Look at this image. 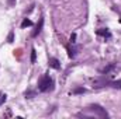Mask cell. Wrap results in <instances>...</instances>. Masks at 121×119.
Wrapping results in <instances>:
<instances>
[{
	"mask_svg": "<svg viewBox=\"0 0 121 119\" xmlns=\"http://www.w3.org/2000/svg\"><path fill=\"white\" fill-rule=\"evenodd\" d=\"M54 81H52V79L48 76V74H44L41 79H39V81H38V90L41 91V92H47V91H49V90H52L54 87Z\"/></svg>",
	"mask_w": 121,
	"mask_h": 119,
	"instance_id": "1",
	"label": "cell"
},
{
	"mask_svg": "<svg viewBox=\"0 0 121 119\" xmlns=\"http://www.w3.org/2000/svg\"><path fill=\"white\" fill-rule=\"evenodd\" d=\"M89 111L91 112H94L97 116H100V118H108V114H107V111L103 108V107H100L99 104H91L89 105V108H87Z\"/></svg>",
	"mask_w": 121,
	"mask_h": 119,
	"instance_id": "2",
	"label": "cell"
},
{
	"mask_svg": "<svg viewBox=\"0 0 121 119\" xmlns=\"http://www.w3.org/2000/svg\"><path fill=\"white\" fill-rule=\"evenodd\" d=\"M42 27H44V18L41 17V18H39V21H38V24H37V27H35V30L31 32V36H32V38L38 36V35H39V32L42 31Z\"/></svg>",
	"mask_w": 121,
	"mask_h": 119,
	"instance_id": "3",
	"label": "cell"
},
{
	"mask_svg": "<svg viewBox=\"0 0 121 119\" xmlns=\"http://www.w3.org/2000/svg\"><path fill=\"white\" fill-rule=\"evenodd\" d=\"M48 64H49V67H52V69H55V70H59V69H60L59 60L55 59V58H49V60H48Z\"/></svg>",
	"mask_w": 121,
	"mask_h": 119,
	"instance_id": "4",
	"label": "cell"
},
{
	"mask_svg": "<svg viewBox=\"0 0 121 119\" xmlns=\"http://www.w3.org/2000/svg\"><path fill=\"white\" fill-rule=\"evenodd\" d=\"M97 35H101V36H104V38H111V32L107 30V28H100V30H97Z\"/></svg>",
	"mask_w": 121,
	"mask_h": 119,
	"instance_id": "5",
	"label": "cell"
},
{
	"mask_svg": "<svg viewBox=\"0 0 121 119\" xmlns=\"http://www.w3.org/2000/svg\"><path fill=\"white\" fill-rule=\"evenodd\" d=\"M114 67H116V64H114V63H110L108 66H106V67H103V69H101L100 71H101L103 74H108V73H110V71H111V70H113Z\"/></svg>",
	"mask_w": 121,
	"mask_h": 119,
	"instance_id": "6",
	"label": "cell"
},
{
	"mask_svg": "<svg viewBox=\"0 0 121 119\" xmlns=\"http://www.w3.org/2000/svg\"><path fill=\"white\" fill-rule=\"evenodd\" d=\"M73 45H75V44H72V46L69 45V46L66 48L68 52H69V56H70V58H75V56H76V48H75Z\"/></svg>",
	"mask_w": 121,
	"mask_h": 119,
	"instance_id": "7",
	"label": "cell"
},
{
	"mask_svg": "<svg viewBox=\"0 0 121 119\" xmlns=\"http://www.w3.org/2000/svg\"><path fill=\"white\" fill-rule=\"evenodd\" d=\"M107 86H110L113 88H121V80H118V81H108Z\"/></svg>",
	"mask_w": 121,
	"mask_h": 119,
	"instance_id": "8",
	"label": "cell"
},
{
	"mask_svg": "<svg viewBox=\"0 0 121 119\" xmlns=\"http://www.w3.org/2000/svg\"><path fill=\"white\" fill-rule=\"evenodd\" d=\"M31 25H32V21H31L30 18H24V20H23V23H21V28L31 27Z\"/></svg>",
	"mask_w": 121,
	"mask_h": 119,
	"instance_id": "9",
	"label": "cell"
},
{
	"mask_svg": "<svg viewBox=\"0 0 121 119\" xmlns=\"http://www.w3.org/2000/svg\"><path fill=\"white\" fill-rule=\"evenodd\" d=\"M24 95H26V98H32V97L35 95V91H31V90H27V91L24 92Z\"/></svg>",
	"mask_w": 121,
	"mask_h": 119,
	"instance_id": "10",
	"label": "cell"
},
{
	"mask_svg": "<svg viewBox=\"0 0 121 119\" xmlns=\"http://www.w3.org/2000/svg\"><path fill=\"white\" fill-rule=\"evenodd\" d=\"M86 92V90L82 88V87H79V88H75L73 91H72V94H85Z\"/></svg>",
	"mask_w": 121,
	"mask_h": 119,
	"instance_id": "11",
	"label": "cell"
},
{
	"mask_svg": "<svg viewBox=\"0 0 121 119\" xmlns=\"http://www.w3.org/2000/svg\"><path fill=\"white\" fill-rule=\"evenodd\" d=\"M35 59H37V52H35V49L32 48V49H31V63H35Z\"/></svg>",
	"mask_w": 121,
	"mask_h": 119,
	"instance_id": "12",
	"label": "cell"
},
{
	"mask_svg": "<svg viewBox=\"0 0 121 119\" xmlns=\"http://www.w3.org/2000/svg\"><path fill=\"white\" fill-rule=\"evenodd\" d=\"M13 41H14V32H13V31H10V32H9V36H7V42H10V44H11Z\"/></svg>",
	"mask_w": 121,
	"mask_h": 119,
	"instance_id": "13",
	"label": "cell"
},
{
	"mask_svg": "<svg viewBox=\"0 0 121 119\" xmlns=\"http://www.w3.org/2000/svg\"><path fill=\"white\" fill-rule=\"evenodd\" d=\"M6 99H7V95L3 94V92H0V105H3L6 102Z\"/></svg>",
	"mask_w": 121,
	"mask_h": 119,
	"instance_id": "14",
	"label": "cell"
},
{
	"mask_svg": "<svg viewBox=\"0 0 121 119\" xmlns=\"http://www.w3.org/2000/svg\"><path fill=\"white\" fill-rule=\"evenodd\" d=\"M76 42V34H72V36H70V44H75Z\"/></svg>",
	"mask_w": 121,
	"mask_h": 119,
	"instance_id": "15",
	"label": "cell"
},
{
	"mask_svg": "<svg viewBox=\"0 0 121 119\" xmlns=\"http://www.w3.org/2000/svg\"><path fill=\"white\" fill-rule=\"evenodd\" d=\"M120 23H121V20H120Z\"/></svg>",
	"mask_w": 121,
	"mask_h": 119,
	"instance_id": "16",
	"label": "cell"
}]
</instances>
